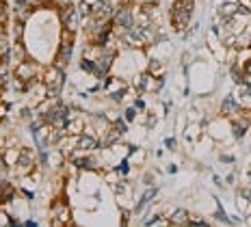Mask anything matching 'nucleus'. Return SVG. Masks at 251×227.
<instances>
[{"instance_id": "1", "label": "nucleus", "mask_w": 251, "mask_h": 227, "mask_svg": "<svg viewBox=\"0 0 251 227\" xmlns=\"http://www.w3.org/2000/svg\"><path fill=\"white\" fill-rule=\"evenodd\" d=\"M41 80L48 87V96H59L63 84H65V70H61V67H56L54 63H52V65L46 67L44 74H41Z\"/></svg>"}, {"instance_id": "2", "label": "nucleus", "mask_w": 251, "mask_h": 227, "mask_svg": "<svg viewBox=\"0 0 251 227\" xmlns=\"http://www.w3.org/2000/svg\"><path fill=\"white\" fill-rule=\"evenodd\" d=\"M41 67H39V63H35V61H22L20 65H15L13 67V76H18V78H22V80L28 84L30 80H35V78H41Z\"/></svg>"}, {"instance_id": "3", "label": "nucleus", "mask_w": 251, "mask_h": 227, "mask_svg": "<svg viewBox=\"0 0 251 227\" xmlns=\"http://www.w3.org/2000/svg\"><path fill=\"white\" fill-rule=\"evenodd\" d=\"M59 20H61L63 28L72 30V33H78L80 22H82V15L78 13V9L72 4V7H67V9H61V11H59Z\"/></svg>"}, {"instance_id": "4", "label": "nucleus", "mask_w": 251, "mask_h": 227, "mask_svg": "<svg viewBox=\"0 0 251 227\" xmlns=\"http://www.w3.org/2000/svg\"><path fill=\"white\" fill-rule=\"evenodd\" d=\"M50 216L56 221H61V225H72V210L67 205L65 199H56L50 208Z\"/></svg>"}, {"instance_id": "5", "label": "nucleus", "mask_w": 251, "mask_h": 227, "mask_svg": "<svg viewBox=\"0 0 251 227\" xmlns=\"http://www.w3.org/2000/svg\"><path fill=\"white\" fill-rule=\"evenodd\" d=\"M113 24L124 26V28H132V26H134V11H132V7H126V4H122V7L117 9V13H115Z\"/></svg>"}, {"instance_id": "6", "label": "nucleus", "mask_w": 251, "mask_h": 227, "mask_svg": "<svg viewBox=\"0 0 251 227\" xmlns=\"http://www.w3.org/2000/svg\"><path fill=\"white\" fill-rule=\"evenodd\" d=\"M191 11H182V9H171V24L176 30H186L191 24Z\"/></svg>"}, {"instance_id": "7", "label": "nucleus", "mask_w": 251, "mask_h": 227, "mask_svg": "<svg viewBox=\"0 0 251 227\" xmlns=\"http://www.w3.org/2000/svg\"><path fill=\"white\" fill-rule=\"evenodd\" d=\"M104 89H106L108 96L119 98V96H122V93L126 91V89H128V84H126V80H122L119 76H108L106 82H104Z\"/></svg>"}, {"instance_id": "8", "label": "nucleus", "mask_w": 251, "mask_h": 227, "mask_svg": "<svg viewBox=\"0 0 251 227\" xmlns=\"http://www.w3.org/2000/svg\"><path fill=\"white\" fill-rule=\"evenodd\" d=\"M28 59V54H26V48H24V44L22 41H13L11 44V48H9V61H11V65H20L22 61Z\"/></svg>"}, {"instance_id": "9", "label": "nucleus", "mask_w": 251, "mask_h": 227, "mask_svg": "<svg viewBox=\"0 0 251 227\" xmlns=\"http://www.w3.org/2000/svg\"><path fill=\"white\" fill-rule=\"evenodd\" d=\"M91 126H93V130H96L98 139H102V136H104L108 130L113 128V124H111V121H108L106 117H102V115H98V117H91Z\"/></svg>"}, {"instance_id": "10", "label": "nucleus", "mask_w": 251, "mask_h": 227, "mask_svg": "<svg viewBox=\"0 0 251 227\" xmlns=\"http://www.w3.org/2000/svg\"><path fill=\"white\" fill-rule=\"evenodd\" d=\"M240 9H243V7H240L236 0H226V2L217 9V13H219V18H226L227 20V18H232V15H236Z\"/></svg>"}, {"instance_id": "11", "label": "nucleus", "mask_w": 251, "mask_h": 227, "mask_svg": "<svg viewBox=\"0 0 251 227\" xmlns=\"http://www.w3.org/2000/svg\"><path fill=\"white\" fill-rule=\"evenodd\" d=\"M85 126H87L85 117H82V115H78V117H74V119H67L65 132H67V134H82V132H85Z\"/></svg>"}, {"instance_id": "12", "label": "nucleus", "mask_w": 251, "mask_h": 227, "mask_svg": "<svg viewBox=\"0 0 251 227\" xmlns=\"http://www.w3.org/2000/svg\"><path fill=\"white\" fill-rule=\"evenodd\" d=\"M20 154H22V147H7V150H4V154H2V158H0V162H4V165L11 169V167L18 165Z\"/></svg>"}, {"instance_id": "13", "label": "nucleus", "mask_w": 251, "mask_h": 227, "mask_svg": "<svg viewBox=\"0 0 251 227\" xmlns=\"http://www.w3.org/2000/svg\"><path fill=\"white\" fill-rule=\"evenodd\" d=\"M74 37H76V33L63 28L61 30V39H59V50H70L72 52V48H74Z\"/></svg>"}, {"instance_id": "14", "label": "nucleus", "mask_w": 251, "mask_h": 227, "mask_svg": "<svg viewBox=\"0 0 251 227\" xmlns=\"http://www.w3.org/2000/svg\"><path fill=\"white\" fill-rule=\"evenodd\" d=\"M238 110H240V104L236 102V98H227L226 102L221 104V115H226V117H232Z\"/></svg>"}, {"instance_id": "15", "label": "nucleus", "mask_w": 251, "mask_h": 227, "mask_svg": "<svg viewBox=\"0 0 251 227\" xmlns=\"http://www.w3.org/2000/svg\"><path fill=\"white\" fill-rule=\"evenodd\" d=\"M171 225H191V214L184 210H176L171 214Z\"/></svg>"}, {"instance_id": "16", "label": "nucleus", "mask_w": 251, "mask_h": 227, "mask_svg": "<svg viewBox=\"0 0 251 227\" xmlns=\"http://www.w3.org/2000/svg\"><path fill=\"white\" fill-rule=\"evenodd\" d=\"M148 72L151 74V76H156V78H163L165 76V63L158 61V59H151L150 65H148Z\"/></svg>"}, {"instance_id": "17", "label": "nucleus", "mask_w": 251, "mask_h": 227, "mask_svg": "<svg viewBox=\"0 0 251 227\" xmlns=\"http://www.w3.org/2000/svg\"><path fill=\"white\" fill-rule=\"evenodd\" d=\"M143 158H145V151H143V150H132V151L128 154V158H126V160L132 162V165H141V162H143Z\"/></svg>"}, {"instance_id": "18", "label": "nucleus", "mask_w": 251, "mask_h": 227, "mask_svg": "<svg viewBox=\"0 0 251 227\" xmlns=\"http://www.w3.org/2000/svg\"><path fill=\"white\" fill-rule=\"evenodd\" d=\"M28 179H30V182H33V184H37V186H39L41 182H44V171H41V167H39V165L35 167L30 173H28Z\"/></svg>"}, {"instance_id": "19", "label": "nucleus", "mask_w": 251, "mask_h": 227, "mask_svg": "<svg viewBox=\"0 0 251 227\" xmlns=\"http://www.w3.org/2000/svg\"><path fill=\"white\" fill-rule=\"evenodd\" d=\"M193 7H195V0H176L174 2V9H182V11L193 13Z\"/></svg>"}, {"instance_id": "20", "label": "nucleus", "mask_w": 251, "mask_h": 227, "mask_svg": "<svg viewBox=\"0 0 251 227\" xmlns=\"http://www.w3.org/2000/svg\"><path fill=\"white\" fill-rule=\"evenodd\" d=\"M4 145H7V147H24L18 134H9L7 139H4Z\"/></svg>"}, {"instance_id": "21", "label": "nucleus", "mask_w": 251, "mask_h": 227, "mask_svg": "<svg viewBox=\"0 0 251 227\" xmlns=\"http://www.w3.org/2000/svg\"><path fill=\"white\" fill-rule=\"evenodd\" d=\"M9 48H11V44L7 41V37L0 35V59H2L4 54H9Z\"/></svg>"}, {"instance_id": "22", "label": "nucleus", "mask_w": 251, "mask_h": 227, "mask_svg": "<svg viewBox=\"0 0 251 227\" xmlns=\"http://www.w3.org/2000/svg\"><path fill=\"white\" fill-rule=\"evenodd\" d=\"M52 4L56 7V11H61V9H67L74 4V0H52Z\"/></svg>"}, {"instance_id": "23", "label": "nucleus", "mask_w": 251, "mask_h": 227, "mask_svg": "<svg viewBox=\"0 0 251 227\" xmlns=\"http://www.w3.org/2000/svg\"><path fill=\"white\" fill-rule=\"evenodd\" d=\"M22 2H26L33 9H39V7H44V4H48V0H22Z\"/></svg>"}, {"instance_id": "24", "label": "nucleus", "mask_w": 251, "mask_h": 227, "mask_svg": "<svg viewBox=\"0 0 251 227\" xmlns=\"http://www.w3.org/2000/svg\"><path fill=\"white\" fill-rule=\"evenodd\" d=\"M7 115H9V104L0 102V124H2V119H7Z\"/></svg>"}, {"instance_id": "25", "label": "nucleus", "mask_w": 251, "mask_h": 227, "mask_svg": "<svg viewBox=\"0 0 251 227\" xmlns=\"http://www.w3.org/2000/svg\"><path fill=\"white\" fill-rule=\"evenodd\" d=\"M240 67H243V72H245V76H247V80H251V59L245 61Z\"/></svg>"}, {"instance_id": "26", "label": "nucleus", "mask_w": 251, "mask_h": 227, "mask_svg": "<svg viewBox=\"0 0 251 227\" xmlns=\"http://www.w3.org/2000/svg\"><path fill=\"white\" fill-rule=\"evenodd\" d=\"M13 221H9V214H4V212H0V225H11Z\"/></svg>"}, {"instance_id": "27", "label": "nucleus", "mask_w": 251, "mask_h": 227, "mask_svg": "<svg viewBox=\"0 0 251 227\" xmlns=\"http://www.w3.org/2000/svg\"><path fill=\"white\" fill-rule=\"evenodd\" d=\"M4 24H7V15H0V35H4Z\"/></svg>"}, {"instance_id": "28", "label": "nucleus", "mask_w": 251, "mask_h": 227, "mask_svg": "<svg viewBox=\"0 0 251 227\" xmlns=\"http://www.w3.org/2000/svg\"><path fill=\"white\" fill-rule=\"evenodd\" d=\"M238 4H240L243 9H247V11L251 9V0H238Z\"/></svg>"}, {"instance_id": "29", "label": "nucleus", "mask_w": 251, "mask_h": 227, "mask_svg": "<svg viewBox=\"0 0 251 227\" xmlns=\"http://www.w3.org/2000/svg\"><path fill=\"white\" fill-rule=\"evenodd\" d=\"M126 119H128V121L134 119V108H128V110H126Z\"/></svg>"}, {"instance_id": "30", "label": "nucleus", "mask_w": 251, "mask_h": 227, "mask_svg": "<svg viewBox=\"0 0 251 227\" xmlns=\"http://www.w3.org/2000/svg\"><path fill=\"white\" fill-rule=\"evenodd\" d=\"M158 0H137V4H156Z\"/></svg>"}, {"instance_id": "31", "label": "nucleus", "mask_w": 251, "mask_h": 227, "mask_svg": "<svg viewBox=\"0 0 251 227\" xmlns=\"http://www.w3.org/2000/svg\"><path fill=\"white\" fill-rule=\"evenodd\" d=\"M122 4H126V7H132V4H137V0H122Z\"/></svg>"}, {"instance_id": "32", "label": "nucleus", "mask_w": 251, "mask_h": 227, "mask_svg": "<svg viewBox=\"0 0 251 227\" xmlns=\"http://www.w3.org/2000/svg\"><path fill=\"white\" fill-rule=\"evenodd\" d=\"M82 2H87V4H89V7H93V4H96V2H98V0H82Z\"/></svg>"}, {"instance_id": "33", "label": "nucleus", "mask_w": 251, "mask_h": 227, "mask_svg": "<svg viewBox=\"0 0 251 227\" xmlns=\"http://www.w3.org/2000/svg\"><path fill=\"white\" fill-rule=\"evenodd\" d=\"M4 13V0H0V15Z\"/></svg>"}, {"instance_id": "34", "label": "nucleus", "mask_w": 251, "mask_h": 227, "mask_svg": "<svg viewBox=\"0 0 251 227\" xmlns=\"http://www.w3.org/2000/svg\"><path fill=\"white\" fill-rule=\"evenodd\" d=\"M48 2H50V4H52V0H48Z\"/></svg>"}]
</instances>
